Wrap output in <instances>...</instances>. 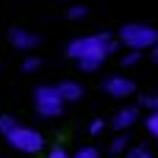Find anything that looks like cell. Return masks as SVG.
Here are the masks:
<instances>
[{"instance_id": "obj_19", "label": "cell", "mask_w": 158, "mask_h": 158, "mask_svg": "<svg viewBox=\"0 0 158 158\" xmlns=\"http://www.w3.org/2000/svg\"><path fill=\"white\" fill-rule=\"evenodd\" d=\"M144 106L156 111V108H158V94H153V97H144Z\"/></svg>"}, {"instance_id": "obj_15", "label": "cell", "mask_w": 158, "mask_h": 158, "mask_svg": "<svg viewBox=\"0 0 158 158\" xmlns=\"http://www.w3.org/2000/svg\"><path fill=\"white\" fill-rule=\"evenodd\" d=\"M103 131H106V119H100V117H97V119H92V122H89V133H92V136H100Z\"/></svg>"}, {"instance_id": "obj_2", "label": "cell", "mask_w": 158, "mask_h": 158, "mask_svg": "<svg viewBox=\"0 0 158 158\" xmlns=\"http://www.w3.org/2000/svg\"><path fill=\"white\" fill-rule=\"evenodd\" d=\"M117 42L125 44V50H133V53H144V50L153 53V47L158 44V31L147 22H128V25L119 28Z\"/></svg>"}, {"instance_id": "obj_3", "label": "cell", "mask_w": 158, "mask_h": 158, "mask_svg": "<svg viewBox=\"0 0 158 158\" xmlns=\"http://www.w3.org/2000/svg\"><path fill=\"white\" fill-rule=\"evenodd\" d=\"M6 142H8V147H14L17 153H22V156H36V153H42L44 150V136H42V131H36V128H31V125H17L8 136H3Z\"/></svg>"}, {"instance_id": "obj_8", "label": "cell", "mask_w": 158, "mask_h": 158, "mask_svg": "<svg viewBox=\"0 0 158 158\" xmlns=\"http://www.w3.org/2000/svg\"><path fill=\"white\" fill-rule=\"evenodd\" d=\"M56 89H58V94H61L64 103H78V100L83 97V86H81L78 81H58Z\"/></svg>"}, {"instance_id": "obj_18", "label": "cell", "mask_w": 158, "mask_h": 158, "mask_svg": "<svg viewBox=\"0 0 158 158\" xmlns=\"http://www.w3.org/2000/svg\"><path fill=\"white\" fill-rule=\"evenodd\" d=\"M128 158H147V150L144 147H133V150H128Z\"/></svg>"}, {"instance_id": "obj_21", "label": "cell", "mask_w": 158, "mask_h": 158, "mask_svg": "<svg viewBox=\"0 0 158 158\" xmlns=\"http://www.w3.org/2000/svg\"><path fill=\"white\" fill-rule=\"evenodd\" d=\"M147 158H158V156H150V153H147Z\"/></svg>"}, {"instance_id": "obj_16", "label": "cell", "mask_w": 158, "mask_h": 158, "mask_svg": "<svg viewBox=\"0 0 158 158\" xmlns=\"http://www.w3.org/2000/svg\"><path fill=\"white\" fill-rule=\"evenodd\" d=\"M144 128H147V131H150V133H153V136L158 139V111H153V114L147 117V122H144Z\"/></svg>"}, {"instance_id": "obj_10", "label": "cell", "mask_w": 158, "mask_h": 158, "mask_svg": "<svg viewBox=\"0 0 158 158\" xmlns=\"http://www.w3.org/2000/svg\"><path fill=\"white\" fill-rule=\"evenodd\" d=\"M128 147H131V136L128 133H119L111 144H108V150L114 153V156H119V153H128Z\"/></svg>"}, {"instance_id": "obj_22", "label": "cell", "mask_w": 158, "mask_h": 158, "mask_svg": "<svg viewBox=\"0 0 158 158\" xmlns=\"http://www.w3.org/2000/svg\"><path fill=\"white\" fill-rule=\"evenodd\" d=\"M156 147H158V139H156Z\"/></svg>"}, {"instance_id": "obj_5", "label": "cell", "mask_w": 158, "mask_h": 158, "mask_svg": "<svg viewBox=\"0 0 158 158\" xmlns=\"http://www.w3.org/2000/svg\"><path fill=\"white\" fill-rule=\"evenodd\" d=\"M103 92L114 100H125L136 94V81H131L128 75H108L103 81Z\"/></svg>"}, {"instance_id": "obj_4", "label": "cell", "mask_w": 158, "mask_h": 158, "mask_svg": "<svg viewBox=\"0 0 158 158\" xmlns=\"http://www.w3.org/2000/svg\"><path fill=\"white\" fill-rule=\"evenodd\" d=\"M33 108H36V114H39L42 119H56V117L64 114L67 103L61 100V94H58L56 86L44 83V86H39V89L33 92Z\"/></svg>"}, {"instance_id": "obj_20", "label": "cell", "mask_w": 158, "mask_h": 158, "mask_svg": "<svg viewBox=\"0 0 158 158\" xmlns=\"http://www.w3.org/2000/svg\"><path fill=\"white\" fill-rule=\"evenodd\" d=\"M150 56H153V61H156V64H158V44H156V47H153V53H150Z\"/></svg>"}, {"instance_id": "obj_14", "label": "cell", "mask_w": 158, "mask_h": 158, "mask_svg": "<svg viewBox=\"0 0 158 158\" xmlns=\"http://www.w3.org/2000/svg\"><path fill=\"white\" fill-rule=\"evenodd\" d=\"M72 158H100V150L97 147H81V150H75Z\"/></svg>"}, {"instance_id": "obj_12", "label": "cell", "mask_w": 158, "mask_h": 158, "mask_svg": "<svg viewBox=\"0 0 158 158\" xmlns=\"http://www.w3.org/2000/svg\"><path fill=\"white\" fill-rule=\"evenodd\" d=\"M86 14H89V8H86V6H81V3L67 8V17H69L72 22H81V19H86Z\"/></svg>"}, {"instance_id": "obj_13", "label": "cell", "mask_w": 158, "mask_h": 158, "mask_svg": "<svg viewBox=\"0 0 158 158\" xmlns=\"http://www.w3.org/2000/svg\"><path fill=\"white\" fill-rule=\"evenodd\" d=\"M142 61V53H133V50H125L122 56H119V64L122 67H136Z\"/></svg>"}, {"instance_id": "obj_1", "label": "cell", "mask_w": 158, "mask_h": 158, "mask_svg": "<svg viewBox=\"0 0 158 158\" xmlns=\"http://www.w3.org/2000/svg\"><path fill=\"white\" fill-rule=\"evenodd\" d=\"M117 50H119V42L111 33H89V36H78L67 44V56L83 72H97Z\"/></svg>"}, {"instance_id": "obj_7", "label": "cell", "mask_w": 158, "mask_h": 158, "mask_svg": "<svg viewBox=\"0 0 158 158\" xmlns=\"http://www.w3.org/2000/svg\"><path fill=\"white\" fill-rule=\"evenodd\" d=\"M136 122H139V108H133V106H125V108H119V111L111 117V125H114L119 133H128Z\"/></svg>"}, {"instance_id": "obj_17", "label": "cell", "mask_w": 158, "mask_h": 158, "mask_svg": "<svg viewBox=\"0 0 158 158\" xmlns=\"http://www.w3.org/2000/svg\"><path fill=\"white\" fill-rule=\"evenodd\" d=\"M47 158H72V156H69L64 147H53V150L47 153Z\"/></svg>"}, {"instance_id": "obj_9", "label": "cell", "mask_w": 158, "mask_h": 158, "mask_svg": "<svg viewBox=\"0 0 158 158\" xmlns=\"http://www.w3.org/2000/svg\"><path fill=\"white\" fill-rule=\"evenodd\" d=\"M42 64H44V61H42L39 56H25V58H22V64H19V69H22L25 75H33V72H39V69H42Z\"/></svg>"}, {"instance_id": "obj_11", "label": "cell", "mask_w": 158, "mask_h": 158, "mask_svg": "<svg viewBox=\"0 0 158 158\" xmlns=\"http://www.w3.org/2000/svg\"><path fill=\"white\" fill-rule=\"evenodd\" d=\"M19 125V119L17 117H8V114H0V136H8L14 128Z\"/></svg>"}, {"instance_id": "obj_6", "label": "cell", "mask_w": 158, "mask_h": 158, "mask_svg": "<svg viewBox=\"0 0 158 158\" xmlns=\"http://www.w3.org/2000/svg\"><path fill=\"white\" fill-rule=\"evenodd\" d=\"M8 44L14 50H19V53H31V50H36L42 44V36L28 31V28H11L8 31Z\"/></svg>"}]
</instances>
